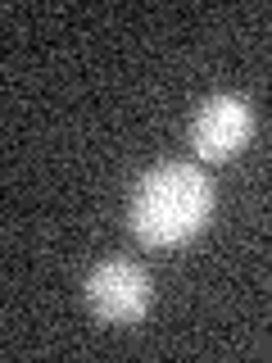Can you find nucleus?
<instances>
[{"mask_svg": "<svg viewBox=\"0 0 272 363\" xmlns=\"http://www.w3.org/2000/svg\"><path fill=\"white\" fill-rule=\"evenodd\" d=\"M213 218V182L200 164H168L145 168L141 182L132 191V209L128 223L136 232V241L150 250H177L209 227Z\"/></svg>", "mask_w": 272, "mask_h": 363, "instance_id": "nucleus-1", "label": "nucleus"}, {"mask_svg": "<svg viewBox=\"0 0 272 363\" xmlns=\"http://www.w3.org/2000/svg\"><path fill=\"white\" fill-rule=\"evenodd\" d=\"M249 136H254V109H249V100L232 96V91L200 100L196 118H191V150H196L200 164L236 159L249 145Z\"/></svg>", "mask_w": 272, "mask_h": 363, "instance_id": "nucleus-3", "label": "nucleus"}, {"mask_svg": "<svg viewBox=\"0 0 272 363\" xmlns=\"http://www.w3.org/2000/svg\"><path fill=\"white\" fill-rule=\"evenodd\" d=\"M154 286H150V272L132 259H105V264L91 268L86 277V304L100 323L109 327H132L150 313Z\"/></svg>", "mask_w": 272, "mask_h": 363, "instance_id": "nucleus-2", "label": "nucleus"}]
</instances>
